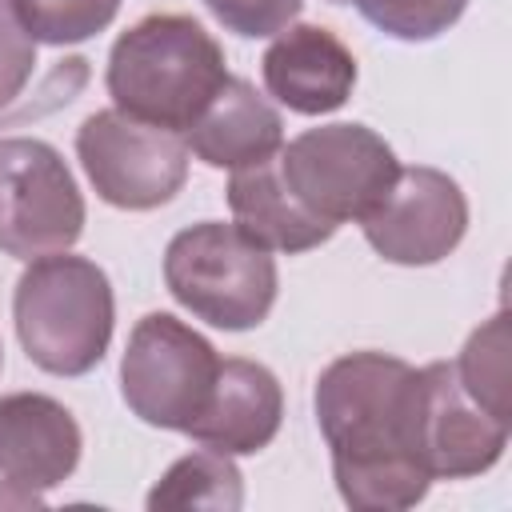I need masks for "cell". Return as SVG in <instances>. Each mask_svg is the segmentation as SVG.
Segmentation results:
<instances>
[{
	"mask_svg": "<svg viewBox=\"0 0 512 512\" xmlns=\"http://www.w3.org/2000/svg\"><path fill=\"white\" fill-rule=\"evenodd\" d=\"M412 380L416 368L388 352H348L316 380V424L332 448L340 500L356 512H404L428 496L432 476L408 428Z\"/></svg>",
	"mask_w": 512,
	"mask_h": 512,
	"instance_id": "cell-1",
	"label": "cell"
},
{
	"mask_svg": "<svg viewBox=\"0 0 512 512\" xmlns=\"http://www.w3.org/2000/svg\"><path fill=\"white\" fill-rule=\"evenodd\" d=\"M224 80V48L200 20L180 12H152L128 24L116 36L104 72L112 108L180 136L196 124Z\"/></svg>",
	"mask_w": 512,
	"mask_h": 512,
	"instance_id": "cell-2",
	"label": "cell"
},
{
	"mask_svg": "<svg viewBox=\"0 0 512 512\" xmlns=\"http://www.w3.org/2000/svg\"><path fill=\"white\" fill-rule=\"evenodd\" d=\"M12 320L28 360L40 372L84 376L104 360L112 344V280L88 256H36L16 280Z\"/></svg>",
	"mask_w": 512,
	"mask_h": 512,
	"instance_id": "cell-3",
	"label": "cell"
},
{
	"mask_svg": "<svg viewBox=\"0 0 512 512\" xmlns=\"http://www.w3.org/2000/svg\"><path fill=\"white\" fill-rule=\"evenodd\" d=\"M164 284L196 320L224 332H248L268 320L280 272L272 252L248 240L236 224L200 220L168 240Z\"/></svg>",
	"mask_w": 512,
	"mask_h": 512,
	"instance_id": "cell-4",
	"label": "cell"
},
{
	"mask_svg": "<svg viewBox=\"0 0 512 512\" xmlns=\"http://www.w3.org/2000/svg\"><path fill=\"white\" fill-rule=\"evenodd\" d=\"M288 192L320 220L340 228L364 220L396 184L400 160L368 124H320L276 152Z\"/></svg>",
	"mask_w": 512,
	"mask_h": 512,
	"instance_id": "cell-5",
	"label": "cell"
},
{
	"mask_svg": "<svg viewBox=\"0 0 512 512\" xmlns=\"http://www.w3.org/2000/svg\"><path fill=\"white\" fill-rule=\"evenodd\" d=\"M220 372L216 348L172 312H148L128 332L120 392L132 416L152 428L184 432L208 404Z\"/></svg>",
	"mask_w": 512,
	"mask_h": 512,
	"instance_id": "cell-6",
	"label": "cell"
},
{
	"mask_svg": "<svg viewBox=\"0 0 512 512\" xmlns=\"http://www.w3.org/2000/svg\"><path fill=\"white\" fill-rule=\"evenodd\" d=\"M76 156L96 196L124 212L168 204L188 180V144L180 132L100 108L76 128Z\"/></svg>",
	"mask_w": 512,
	"mask_h": 512,
	"instance_id": "cell-7",
	"label": "cell"
},
{
	"mask_svg": "<svg viewBox=\"0 0 512 512\" xmlns=\"http://www.w3.org/2000/svg\"><path fill=\"white\" fill-rule=\"evenodd\" d=\"M84 232V196L64 156L36 136L0 140V252L36 260Z\"/></svg>",
	"mask_w": 512,
	"mask_h": 512,
	"instance_id": "cell-8",
	"label": "cell"
},
{
	"mask_svg": "<svg viewBox=\"0 0 512 512\" xmlns=\"http://www.w3.org/2000/svg\"><path fill=\"white\" fill-rule=\"evenodd\" d=\"M408 428L416 460L432 480H468L488 472L504 456L512 432L508 420L492 416L460 388L452 360L416 368Z\"/></svg>",
	"mask_w": 512,
	"mask_h": 512,
	"instance_id": "cell-9",
	"label": "cell"
},
{
	"mask_svg": "<svg viewBox=\"0 0 512 512\" xmlns=\"http://www.w3.org/2000/svg\"><path fill=\"white\" fill-rule=\"evenodd\" d=\"M364 240L388 264L424 268L456 252L468 232V200L460 184L428 164L400 168L392 192L360 220Z\"/></svg>",
	"mask_w": 512,
	"mask_h": 512,
	"instance_id": "cell-10",
	"label": "cell"
},
{
	"mask_svg": "<svg viewBox=\"0 0 512 512\" xmlns=\"http://www.w3.org/2000/svg\"><path fill=\"white\" fill-rule=\"evenodd\" d=\"M76 416L44 392L0 396V480L32 500L64 484L80 464Z\"/></svg>",
	"mask_w": 512,
	"mask_h": 512,
	"instance_id": "cell-11",
	"label": "cell"
},
{
	"mask_svg": "<svg viewBox=\"0 0 512 512\" xmlns=\"http://www.w3.org/2000/svg\"><path fill=\"white\" fill-rule=\"evenodd\" d=\"M260 72L268 96L300 116L336 112L356 88V56L324 24L280 28L260 60Z\"/></svg>",
	"mask_w": 512,
	"mask_h": 512,
	"instance_id": "cell-12",
	"label": "cell"
},
{
	"mask_svg": "<svg viewBox=\"0 0 512 512\" xmlns=\"http://www.w3.org/2000/svg\"><path fill=\"white\" fill-rule=\"evenodd\" d=\"M280 420H284V392L272 368L228 356L220 360L204 412L184 428V436L224 456H252L276 440Z\"/></svg>",
	"mask_w": 512,
	"mask_h": 512,
	"instance_id": "cell-13",
	"label": "cell"
},
{
	"mask_svg": "<svg viewBox=\"0 0 512 512\" xmlns=\"http://www.w3.org/2000/svg\"><path fill=\"white\" fill-rule=\"evenodd\" d=\"M184 144L208 168L236 172V168L272 160L284 148V120L268 104V96H260L248 80L228 72L220 92L208 100V108L184 132Z\"/></svg>",
	"mask_w": 512,
	"mask_h": 512,
	"instance_id": "cell-14",
	"label": "cell"
},
{
	"mask_svg": "<svg viewBox=\"0 0 512 512\" xmlns=\"http://www.w3.org/2000/svg\"><path fill=\"white\" fill-rule=\"evenodd\" d=\"M228 208H232V224L256 240L268 252H308L320 248L324 240H332V224L312 216L284 184L276 156L236 168L228 180Z\"/></svg>",
	"mask_w": 512,
	"mask_h": 512,
	"instance_id": "cell-15",
	"label": "cell"
},
{
	"mask_svg": "<svg viewBox=\"0 0 512 512\" xmlns=\"http://www.w3.org/2000/svg\"><path fill=\"white\" fill-rule=\"evenodd\" d=\"M244 504V484H240V468L232 464V456L200 448L180 456L148 492V508H216V512H232Z\"/></svg>",
	"mask_w": 512,
	"mask_h": 512,
	"instance_id": "cell-16",
	"label": "cell"
},
{
	"mask_svg": "<svg viewBox=\"0 0 512 512\" xmlns=\"http://www.w3.org/2000/svg\"><path fill=\"white\" fill-rule=\"evenodd\" d=\"M452 364H456L460 388L480 408H488L492 416L512 424V400H508V388H512L508 384L512 380V372H508V312H496L488 324H480Z\"/></svg>",
	"mask_w": 512,
	"mask_h": 512,
	"instance_id": "cell-17",
	"label": "cell"
},
{
	"mask_svg": "<svg viewBox=\"0 0 512 512\" xmlns=\"http://www.w3.org/2000/svg\"><path fill=\"white\" fill-rule=\"evenodd\" d=\"M8 4L24 24V32L36 44H52V48L80 44L104 32L120 12V0H8Z\"/></svg>",
	"mask_w": 512,
	"mask_h": 512,
	"instance_id": "cell-18",
	"label": "cell"
},
{
	"mask_svg": "<svg viewBox=\"0 0 512 512\" xmlns=\"http://www.w3.org/2000/svg\"><path fill=\"white\" fill-rule=\"evenodd\" d=\"M348 4H356V12L384 36L408 44L448 32L468 8V0H348Z\"/></svg>",
	"mask_w": 512,
	"mask_h": 512,
	"instance_id": "cell-19",
	"label": "cell"
},
{
	"mask_svg": "<svg viewBox=\"0 0 512 512\" xmlns=\"http://www.w3.org/2000/svg\"><path fill=\"white\" fill-rule=\"evenodd\" d=\"M204 4H208V12H212L228 32L248 36V40H256V36H276V32L288 28V24L300 16V8H304V0H204Z\"/></svg>",
	"mask_w": 512,
	"mask_h": 512,
	"instance_id": "cell-20",
	"label": "cell"
},
{
	"mask_svg": "<svg viewBox=\"0 0 512 512\" xmlns=\"http://www.w3.org/2000/svg\"><path fill=\"white\" fill-rule=\"evenodd\" d=\"M36 72V40L16 20L12 4L0 0V108L12 104Z\"/></svg>",
	"mask_w": 512,
	"mask_h": 512,
	"instance_id": "cell-21",
	"label": "cell"
},
{
	"mask_svg": "<svg viewBox=\"0 0 512 512\" xmlns=\"http://www.w3.org/2000/svg\"><path fill=\"white\" fill-rule=\"evenodd\" d=\"M332 4H348V0H332Z\"/></svg>",
	"mask_w": 512,
	"mask_h": 512,
	"instance_id": "cell-22",
	"label": "cell"
},
{
	"mask_svg": "<svg viewBox=\"0 0 512 512\" xmlns=\"http://www.w3.org/2000/svg\"><path fill=\"white\" fill-rule=\"evenodd\" d=\"M0 364H4V348H0Z\"/></svg>",
	"mask_w": 512,
	"mask_h": 512,
	"instance_id": "cell-23",
	"label": "cell"
}]
</instances>
